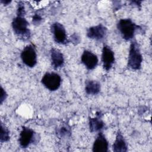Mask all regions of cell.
I'll list each match as a JSON object with an SVG mask.
<instances>
[{
	"mask_svg": "<svg viewBox=\"0 0 152 152\" xmlns=\"http://www.w3.org/2000/svg\"><path fill=\"white\" fill-rule=\"evenodd\" d=\"M104 123L99 115L94 118L89 119V128L91 132L100 131L104 128Z\"/></svg>",
	"mask_w": 152,
	"mask_h": 152,
	"instance_id": "cell-14",
	"label": "cell"
},
{
	"mask_svg": "<svg viewBox=\"0 0 152 152\" xmlns=\"http://www.w3.org/2000/svg\"><path fill=\"white\" fill-rule=\"evenodd\" d=\"M42 21V17L39 14H35L32 18V22L34 24L38 25Z\"/></svg>",
	"mask_w": 152,
	"mask_h": 152,
	"instance_id": "cell-18",
	"label": "cell"
},
{
	"mask_svg": "<svg viewBox=\"0 0 152 152\" xmlns=\"http://www.w3.org/2000/svg\"><path fill=\"white\" fill-rule=\"evenodd\" d=\"M20 56L23 62L28 67H34L37 64V53L33 45H28L24 48Z\"/></svg>",
	"mask_w": 152,
	"mask_h": 152,
	"instance_id": "cell-5",
	"label": "cell"
},
{
	"mask_svg": "<svg viewBox=\"0 0 152 152\" xmlns=\"http://www.w3.org/2000/svg\"><path fill=\"white\" fill-rule=\"evenodd\" d=\"M35 138L34 131L24 126L23 127L19 136V144L22 148H27L30 145Z\"/></svg>",
	"mask_w": 152,
	"mask_h": 152,
	"instance_id": "cell-7",
	"label": "cell"
},
{
	"mask_svg": "<svg viewBox=\"0 0 152 152\" xmlns=\"http://www.w3.org/2000/svg\"><path fill=\"white\" fill-rule=\"evenodd\" d=\"M11 2V1H9V0H1V2L2 4H3L4 5H8L9 4H10Z\"/></svg>",
	"mask_w": 152,
	"mask_h": 152,
	"instance_id": "cell-21",
	"label": "cell"
},
{
	"mask_svg": "<svg viewBox=\"0 0 152 152\" xmlns=\"http://www.w3.org/2000/svg\"><path fill=\"white\" fill-rule=\"evenodd\" d=\"M107 31V28L102 24H99L88 28L87 31V36L91 39L102 40L105 37Z\"/></svg>",
	"mask_w": 152,
	"mask_h": 152,
	"instance_id": "cell-8",
	"label": "cell"
},
{
	"mask_svg": "<svg viewBox=\"0 0 152 152\" xmlns=\"http://www.w3.org/2000/svg\"><path fill=\"white\" fill-rule=\"evenodd\" d=\"M10 140V132L7 128L3 125L2 123L1 124V137L0 140L1 142L8 141Z\"/></svg>",
	"mask_w": 152,
	"mask_h": 152,
	"instance_id": "cell-16",
	"label": "cell"
},
{
	"mask_svg": "<svg viewBox=\"0 0 152 152\" xmlns=\"http://www.w3.org/2000/svg\"><path fill=\"white\" fill-rule=\"evenodd\" d=\"M115 54L111 48L107 45H104L102 49V61L103 67L106 71H109L115 62Z\"/></svg>",
	"mask_w": 152,
	"mask_h": 152,
	"instance_id": "cell-9",
	"label": "cell"
},
{
	"mask_svg": "<svg viewBox=\"0 0 152 152\" xmlns=\"http://www.w3.org/2000/svg\"><path fill=\"white\" fill-rule=\"evenodd\" d=\"M7 95L5 92V91L3 89V88L1 87V99H0V102L1 104L2 103V102L4 101V100L6 99Z\"/></svg>",
	"mask_w": 152,
	"mask_h": 152,
	"instance_id": "cell-20",
	"label": "cell"
},
{
	"mask_svg": "<svg viewBox=\"0 0 152 152\" xmlns=\"http://www.w3.org/2000/svg\"><path fill=\"white\" fill-rule=\"evenodd\" d=\"M59 134L61 135V136H64V135H67L68 134H70V131L69 130L68 128H66V127H62L59 129Z\"/></svg>",
	"mask_w": 152,
	"mask_h": 152,
	"instance_id": "cell-19",
	"label": "cell"
},
{
	"mask_svg": "<svg viewBox=\"0 0 152 152\" xmlns=\"http://www.w3.org/2000/svg\"><path fill=\"white\" fill-rule=\"evenodd\" d=\"M50 59L52 65L55 69L62 66L64 64V58L62 53L55 48H52L50 50Z\"/></svg>",
	"mask_w": 152,
	"mask_h": 152,
	"instance_id": "cell-12",
	"label": "cell"
},
{
	"mask_svg": "<svg viewBox=\"0 0 152 152\" xmlns=\"http://www.w3.org/2000/svg\"><path fill=\"white\" fill-rule=\"evenodd\" d=\"M117 27L122 38L126 40H130L134 37L136 30L139 27L131 19H121L118 24Z\"/></svg>",
	"mask_w": 152,
	"mask_h": 152,
	"instance_id": "cell-1",
	"label": "cell"
},
{
	"mask_svg": "<svg viewBox=\"0 0 152 152\" xmlns=\"http://www.w3.org/2000/svg\"><path fill=\"white\" fill-rule=\"evenodd\" d=\"M85 91L87 94L95 95L100 91V84L99 82L94 80H90L86 82Z\"/></svg>",
	"mask_w": 152,
	"mask_h": 152,
	"instance_id": "cell-15",
	"label": "cell"
},
{
	"mask_svg": "<svg viewBox=\"0 0 152 152\" xmlns=\"http://www.w3.org/2000/svg\"><path fill=\"white\" fill-rule=\"evenodd\" d=\"M26 13L24 5L22 2H20L17 5V15L20 16H24Z\"/></svg>",
	"mask_w": 152,
	"mask_h": 152,
	"instance_id": "cell-17",
	"label": "cell"
},
{
	"mask_svg": "<svg viewBox=\"0 0 152 152\" xmlns=\"http://www.w3.org/2000/svg\"><path fill=\"white\" fill-rule=\"evenodd\" d=\"M54 40L59 44H65L68 42L67 35L64 26L58 22L53 23L50 27Z\"/></svg>",
	"mask_w": 152,
	"mask_h": 152,
	"instance_id": "cell-6",
	"label": "cell"
},
{
	"mask_svg": "<svg viewBox=\"0 0 152 152\" xmlns=\"http://www.w3.org/2000/svg\"><path fill=\"white\" fill-rule=\"evenodd\" d=\"M81 60L84 65L88 69H94L98 64L97 56L90 50H86L83 52Z\"/></svg>",
	"mask_w": 152,
	"mask_h": 152,
	"instance_id": "cell-10",
	"label": "cell"
},
{
	"mask_svg": "<svg viewBox=\"0 0 152 152\" xmlns=\"http://www.w3.org/2000/svg\"><path fill=\"white\" fill-rule=\"evenodd\" d=\"M109 143L104 135L102 132H99L95 139L92 150L94 152H107L108 151Z\"/></svg>",
	"mask_w": 152,
	"mask_h": 152,
	"instance_id": "cell-11",
	"label": "cell"
},
{
	"mask_svg": "<svg viewBox=\"0 0 152 152\" xmlns=\"http://www.w3.org/2000/svg\"><path fill=\"white\" fill-rule=\"evenodd\" d=\"M142 56L137 42H132L129 50L128 58V66L134 70H138L141 68Z\"/></svg>",
	"mask_w": 152,
	"mask_h": 152,
	"instance_id": "cell-2",
	"label": "cell"
},
{
	"mask_svg": "<svg viewBox=\"0 0 152 152\" xmlns=\"http://www.w3.org/2000/svg\"><path fill=\"white\" fill-rule=\"evenodd\" d=\"M12 28L15 34L25 39H28L30 36L28 28V23L24 16L17 15L12 21Z\"/></svg>",
	"mask_w": 152,
	"mask_h": 152,
	"instance_id": "cell-3",
	"label": "cell"
},
{
	"mask_svg": "<svg viewBox=\"0 0 152 152\" xmlns=\"http://www.w3.org/2000/svg\"><path fill=\"white\" fill-rule=\"evenodd\" d=\"M113 151L115 152H125L128 150L127 144L122 134L118 131L114 143L112 145Z\"/></svg>",
	"mask_w": 152,
	"mask_h": 152,
	"instance_id": "cell-13",
	"label": "cell"
},
{
	"mask_svg": "<svg viewBox=\"0 0 152 152\" xmlns=\"http://www.w3.org/2000/svg\"><path fill=\"white\" fill-rule=\"evenodd\" d=\"M61 76L55 72H46L42 77V84L50 91L58 90L61 84Z\"/></svg>",
	"mask_w": 152,
	"mask_h": 152,
	"instance_id": "cell-4",
	"label": "cell"
}]
</instances>
